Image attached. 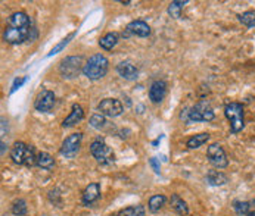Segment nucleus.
<instances>
[{
	"mask_svg": "<svg viewBox=\"0 0 255 216\" xmlns=\"http://www.w3.org/2000/svg\"><path fill=\"white\" fill-rule=\"evenodd\" d=\"M120 41V34L118 33H108L99 40V46L104 50H112Z\"/></svg>",
	"mask_w": 255,
	"mask_h": 216,
	"instance_id": "nucleus-21",
	"label": "nucleus"
},
{
	"mask_svg": "<svg viewBox=\"0 0 255 216\" xmlns=\"http://www.w3.org/2000/svg\"><path fill=\"white\" fill-rule=\"evenodd\" d=\"M90 153L100 165H111L115 160V154L111 147L105 143L102 137H96L90 144Z\"/></svg>",
	"mask_w": 255,
	"mask_h": 216,
	"instance_id": "nucleus-5",
	"label": "nucleus"
},
{
	"mask_svg": "<svg viewBox=\"0 0 255 216\" xmlns=\"http://www.w3.org/2000/svg\"><path fill=\"white\" fill-rule=\"evenodd\" d=\"M100 199V184L99 183H91L89 184L81 196V201L84 206H90L94 201H97Z\"/></svg>",
	"mask_w": 255,
	"mask_h": 216,
	"instance_id": "nucleus-15",
	"label": "nucleus"
},
{
	"mask_svg": "<svg viewBox=\"0 0 255 216\" xmlns=\"http://www.w3.org/2000/svg\"><path fill=\"white\" fill-rule=\"evenodd\" d=\"M117 216H145V207L142 204L128 206L126 209H121Z\"/></svg>",
	"mask_w": 255,
	"mask_h": 216,
	"instance_id": "nucleus-25",
	"label": "nucleus"
},
{
	"mask_svg": "<svg viewBox=\"0 0 255 216\" xmlns=\"http://www.w3.org/2000/svg\"><path fill=\"white\" fill-rule=\"evenodd\" d=\"M81 140H83V134L81 133H74L71 135H68L61 146V154L65 156L67 159H74L81 147Z\"/></svg>",
	"mask_w": 255,
	"mask_h": 216,
	"instance_id": "nucleus-10",
	"label": "nucleus"
},
{
	"mask_svg": "<svg viewBox=\"0 0 255 216\" xmlns=\"http://www.w3.org/2000/svg\"><path fill=\"white\" fill-rule=\"evenodd\" d=\"M167 203V197L164 194H155V196H152L149 199V203H147V209L152 212V213H157L160 212Z\"/></svg>",
	"mask_w": 255,
	"mask_h": 216,
	"instance_id": "nucleus-22",
	"label": "nucleus"
},
{
	"mask_svg": "<svg viewBox=\"0 0 255 216\" xmlns=\"http://www.w3.org/2000/svg\"><path fill=\"white\" fill-rule=\"evenodd\" d=\"M180 118L186 124L210 122V121H213L216 118V114H214V109H213V106L210 104L208 100H199L192 107H187V109H184V112L180 114Z\"/></svg>",
	"mask_w": 255,
	"mask_h": 216,
	"instance_id": "nucleus-1",
	"label": "nucleus"
},
{
	"mask_svg": "<svg viewBox=\"0 0 255 216\" xmlns=\"http://www.w3.org/2000/svg\"><path fill=\"white\" fill-rule=\"evenodd\" d=\"M8 131V121L5 118H2V135H5Z\"/></svg>",
	"mask_w": 255,
	"mask_h": 216,
	"instance_id": "nucleus-33",
	"label": "nucleus"
},
{
	"mask_svg": "<svg viewBox=\"0 0 255 216\" xmlns=\"http://www.w3.org/2000/svg\"><path fill=\"white\" fill-rule=\"evenodd\" d=\"M149 164H150L152 168H154V171H155L157 174H160V164L157 162V157H150V159H149Z\"/></svg>",
	"mask_w": 255,
	"mask_h": 216,
	"instance_id": "nucleus-32",
	"label": "nucleus"
},
{
	"mask_svg": "<svg viewBox=\"0 0 255 216\" xmlns=\"http://www.w3.org/2000/svg\"><path fill=\"white\" fill-rule=\"evenodd\" d=\"M6 149H8V146L5 144V141H2V154H5V151H6Z\"/></svg>",
	"mask_w": 255,
	"mask_h": 216,
	"instance_id": "nucleus-34",
	"label": "nucleus"
},
{
	"mask_svg": "<svg viewBox=\"0 0 255 216\" xmlns=\"http://www.w3.org/2000/svg\"><path fill=\"white\" fill-rule=\"evenodd\" d=\"M36 165L44 171H52L55 168V159L50 156L49 153L46 151H40L37 154V162H36Z\"/></svg>",
	"mask_w": 255,
	"mask_h": 216,
	"instance_id": "nucleus-19",
	"label": "nucleus"
},
{
	"mask_svg": "<svg viewBox=\"0 0 255 216\" xmlns=\"http://www.w3.org/2000/svg\"><path fill=\"white\" fill-rule=\"evenodd\" d=\"M27 201L24 199H18L12 203V213L15 216H25L27 215Z\"/></svg>",
	"mask_w": 255,
	"mask_h": 216,
	"instance_id": "nucleus-28",
	"label": "nucleus"
},
{
	"mask_svg": "<svg viewBox=\"0 0 255 216\" xmlns=\"http://www.w3.org/2000/svg\"><path fill=\"white\" fill-rule=\"evenodd\" d=\"M224 115L230 122V133L237 134L245 127V118H243V106L237 101H232L224 107Z\"/></svg>",
	"mask_w": 255,
	"mask_h": 216,
	"instance_id": "nucleus-6",
	"label": "nucleus"
},
{
	"mask_svg": "<svg viewBox=\"0 0 255 216\" xmlns=\"http://www.w3.org/2000/svg\"><path fill=\"white\" fill-rule=\"evenodd\" d=\"M84 68V62L81 56H67L59 64V75L64 80H74L77 78Z\"/></svg>",
	"mask_w": 255,
	"mask_h": 216,
	"instance_id": "nucleus-7",
	"label": "nucleus"
},
{
	"mask_svg": "<svg viewBox=\"0 0 255 216\" xmlns=\"http://www.w3.org/2000/svg\"><path fill=\"white\" fill-rule=\"evenodd\" d=\"M117 72L121 78L127 80V81H133L139 77V69L137 66L130 62V61H123L117 65Z\"/></svg>",
	"mask_w": 255,
	"mask_h": 216,
	"instance_id": "nucleus-14",
	"label": "nucleus"
},
{
	"mask_svg": "<svg viewBox=\"0 0 255 216\" xmlns=\"http://www.w3.org/2000/svg\"><path fill=\"white\" fill-rule=\"evenodd\" d=\"M254 201H240V200H235L233 201V209L237 215L240 216H246L248 213H251V207H252Z\"/></svg>",
	"mask_w": 255,
	"mask_h": 216,
	"instance_id": "nucleus-26",
	"label": "nucleus"
},
{
	"mask_svg": "<svg viewBox=\"0 0 255 216\" xmlns=\"http://www.w3.org/2000/svg\"><path fill=\"white\" fill-rule=\"evenodd\" d=\"M210 134L208 133H200V134H196V135H192L187 141H186V146L187 149H199L200 146L205 144L208 140H210Z\"/></svg>",
	"mask_w": 255,
	"mask_h": 216,
	"instance_id": "nucleus-23",
	"label": "nucleus"
},
{
	"mask_svg": "<svg viewBox=\"0 0 255 216\" xmlns=\"http://www.w3.org/2000/svg\"><path fill=\"white\" fill-rule=\"evenodd\" d=\"M11 159L15 165L19 166H34L37 162V154L33 146L22 141H17L11 149Z\"/></svg>",
	"mask_w": 255,
	"mask_h": 216,
	"instance_id": "nucleus-3",
	"label": "nucleus"
},
{
	"mask_svg": "<svg viewBox=\"0 0 255 216\" xmlns=\"http://www.w3.org/2000/svg\"><path fill=\"white\" fill-rule=\"evenodd\" d=\"M27 81V77H19V78H17L15 81H14V84H12V88H11V94L14 93V91H17L24 83Z\"/></svg>",
	"mask_w": 255,
	"mask_h": 216,
	"instance_id": "nucleus-31",
	"label": "nucleus"
},
{
	"mask_svg": "<svg viewBox=\"0 0 255 216\" xmlns=\"http://www.w3.org/2000/svg\"><path fill=\"white\" fill-rule=\"evenodd\" d=\"M237 19L242 25L248 28H255V11H246L240 15H237Z\"/></svg>",
	"mask_w": 255,
	"mask_h": 216,
	"instance_id": "nucleus-27",
	"label": "nucleus"
},
{
	"mask_svg": "<svg viewBox=\"0 0 255 216\" xmlns=\"http://www.w3.org/2000/svg\"><path fill=\"white\" fill-rule=\"evenodd\" d=\"M130 35H136V37H142V38H146L150 35V27L142 21V19H136V21H131L124 33H123V37H130Z\"/></svg>",
	"mask_w": 255,
	"mask_h": 216,
	"instance_id": "nucleus-12",
	"label": "nucleus"
},
{
	"mask_svg": "<svg viewBox=\"0 0 255 216\" xmlns=\"http://www.w3.org/2000/svg\"><path fill=\"white\" fill-rule=\"evenodd\" d=\"M37 37V30L33 25L31 28H14V27H8L3 31V40L9 44H22L25 41L31 43L34 41Z\"/></svg>",
	"mask_w": 255,
	"mask_h": 216,
	"instance_id": "nucleus-4",
	"label": "nucleus"
},
{
	"mask_svg": "<svg viewBox=\"0 0 255 216\" xmlns=\"http://www.w3.org/2000/svg\"><path fill=\"white\" fill-rule=\"evenodd\" d=\"M55 93L54 91H50V90H41L36 100H34V107H36V111L38 112H50L54 109V106H55Z\"/></svg>",
	"mask_w": 255,
	"mask_h": 216,
	"instance_id": "nucleus-11",
	"label": "nucleus"
},
{
	"mask_svg": "<svg viewBox=\"0 0 255 216\" xmlns=\"http://www.w3.org/2000/svg\"><path fill=\"white\" fill-rule=\"evenodd\" d=\"M84 119V109L78 104V103H74L73 107H71V112L70 115L62 121V127L64 128H70V127H74L77 125L78 122H81Z\"/></svg>",
	"mask_w": 255,
	"mask_h": 216,
	"instance_id": "nucleus-16",
	"label": "nucleus"
},
{
	"mask_svg": "<svg viewBox=\"0 0 255 216\" xmlns=\"http://www.w3.org/2000/svg\"><path fill=\"white\" fill-rule=\"evenodd\" d=\"M246 216H255V212H251V213H248Z\"/></svg>",
	"mask_w": 255,
	"mask_h": 216,
	"instance_id": "nucleus-35",
	"label": "nucleus"
},
{
	"mask_svg": "<svg viewBox=\"0 0 255 216\" xmlns=\"http://www.w3.org/2000/svg\"><path fill=\"white\" fill-rule=\"evenodd\" d=\"M187 2H182V0H174L168 5V15L174 19H180L182 18V12H183V8Z\"/></svg>",
	"mask_w": 255,
	"mask_h": 216,
	"instance_id": "nucleus-24",
	"label": "nucleus"
},
{
	"mask_svg": "<svg viewBox=\"0 0 255 216\" xmlns=\"http://www.w3.org/2000/svg\"><path fill=\"white\" fill-rule=\"evenodd\" d=\"M108 69H109V61L104 55H100V53H96V55L90 56L87 59V62L84 64L83 74L89 80L96 81V80L104 78L107 75Z\"/></svg>",
	"mask_w": 255,
	"mask_h": 216,
	"instance_id": "nucleus-2",
	"label": "nucleus"
},
{
	"mask_svg": "<svg viewBox=\"0 0 255 216\" xmlns=\"http://www.w3.org/2000/svg\"><path fill=\"white\" fill-rule=\"evenodd\" d=\"M97 111L104 116L117 118V116H120L124 112V106H123V103L118 99L108 97V99L100 100V103L97 104Z\"/></svg>",
	"mask_w": 255,
	"mask_h": 216,
	"instance_id": "nucleus-9",
	"label": "nucleus"
},
{
	"mask_svg": "<svg viewBox=\"0 0 255 216\" xmlns=\"http://www.w3.org/2000/svg\"><path fill=\"white\" fill-rule=\"evenodd\" d=\"M207 183L213 187H220L229 183V177L220 171H208L207 172Z\"/></svg>",
	"mask_w": 255,
	"mask_h": 216,
	"instance_id": "nucleus-20",
	"label": "nucleus"
},
{
	"mask_svg": "<svg viewBox=\"0 0 255 216\" xmlns=\"http://www.w3.org/2000/svg\"><path fill=\"white\" fill-rule=\"evenodd\" d=\"M107 124H108V122H107L105 116L102 115V114H94V115H91V118H90V125H91L93 128H96V130L105 128Z\"/></svg>",
	"mask_w": 255,
	"mask_h": 216,
	"instance_id": "nucleus-29",
	"label": "nucleus"
},
{
	"mask_svg": "<svg viewBox=\"0 0 255 216\" xmlns=\"http://www.w3.org/2000/svg\"><path fill=\"white\" fill-rule=\"evenodd\" d=\"M207 159L210 160V164L219 169H224L229 165V159L224 151V149L219 143H213L207 149Z\"/></svg>",
	"mask_w": 255,
	"mask_h": 216,
	"instance_id": "nucleus-8",
	"label": "nucleus"
},
{
	"mask_svg": "<svg viewBox=\"0 0 255 216\" xmlns=\"http://www.w3.org/2000/svg\"><path fill=\"white\" fill-rule=\"evenodd\" d=\"M8 27H14V28H31L33 27V21H31V18L25 12H15V14H12L9 17Z\"/></svg>",
	"mask_w": 255,
	"mask_h": 216,
	"instance_id": "nucleus-17",
	"label": "nucleus"
},
{
	"mask_svg": "<svg viewBox=\"0 0 255 216\" xmlns=\"http://www.w3.org/2000/svg\"><path fill=\"white\" fill-rule=\"evenodd\" d=\"M167 91H168V85L165 81L163 80H158V81H154L149 87V99L152 103H161L164 100V97L167 96Z\"/></svg>",
	"mask_w": 255,
	"mask_h": 216,
	"instance_id": "nucleus-13",
	"label": "nucleus"
},
{
	"mask_svg": "<svg viewBox=\"0 0 255 216\" xmlns=\"http://www.w3.org/2000/svg\"><path fill=\"white\" fill-rule=\"evenodd\" d=\"M170 204H171V209H173L176 213H179V215H182V216L189 215V206H187V203H186L179 194H171V197H170Z\"/></svg>",
	"mask_w": 255,
	"mask_h": 216,
	"instance_id": "nucleus-18",
	"label": "nucleus"
},
{
	"mask_svg": "<svg viewBox=\"0 0 255 216\" xmlns=\"http://www.w3.org/2000/svg\"><path fill=\"white\" fill-rule=\"evenodd\" d=\"M74 35H75V34L73 33V34H70L68 37H65V38H64V40H62V41H61V43H59L58 46H55V47H54L52 50H50V53H49L47 56H54V55H56L58 51H61V50H62V49H64V47H65V46H67L68 43H70V40H73V38H74Z\"/></svg>",
	"mask_w": 255,
	"mask_h": 216,
	"instance_id": "nucleus-30",
	"label": "nucleus"
}]
</instances>
